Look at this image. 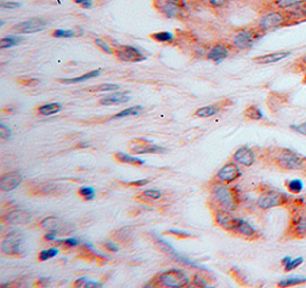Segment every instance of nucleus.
Instances as JSON below:
<instances>
[{
    "label": "nucleus",
    "mask_w": 306,
    "mask_h": 288,
    "mask_svg": "<svg viewBox=\"0 0 306 288\" xmlns=\"http://www.w3.org/2000/svg\"><path fill=\"white\" fill-rule=\"evenodd\" d=\"M291 16L287 11H279V9H271L260 16L256 28L262 34H268L276 29L285 27V25L292 24Z\"/></svg>",
    "instance_id": "nucleus-1"
},
{
    "label": "nucleus",
    "mask_w": 306,
    "mask_h": 288,
    "mask_svg": "<svg viewBox=\"0 0 306 288\" xmlns=\"http://www.w3.org/2000/svg\"><path fill=\"white\" fill-rule=\"evenodd\" d=\"M212 200L217 206L218 210H225V211H234L239 205L237 194L232 187L227 186L226 184H219L212 190Z\"/></svg>",
    "instance_id": "nucleus-2"
},
{
    "label": "nucleus",
    "mask_w": 306,
    "mask_h": 288,
    "mask_svg": "<svg viewBox=\"0 0 306 288\" xmlns=\"http://www.w3.org/2000/svg\"><path fill=\"white\" fill-rule=\"evenodd\" d=\"M157 12L168 19L182 20L186 19L188 11L182 0H153Z\"/></svg>",
    "instance_id": "nucleus-3"
},
{
    "label": "nucleus",
    "mask_w": 306,
    "mask_h": 288,
    "mask_svg": "<svg viewBox=\"0 0 306 288\" xmlns=\"http://www.w3.org/2000/svg\"><path fill=\"white\" fill-rule=\"evenodd\" d=\"M264 36L257 28L242 29L237 31L233 37V45L237 50H249L253 46L257 40L260 39Z\"/></svg>",
    "instance_id": "nucleus-4"
},
{
    "label": "nucleus",
    "mask_w": 306,
    "mask_h": 288,
    "mask_svg": "<svg viewBox=\"0 0 306 288\" xmlns=\"http://www.w3.org/2000/svg\"><path fill=\"white\" fill-rule=\"evenodd\" d=\"M158 284H161L162 286L170 287V288H181V287H187L190 284V280L186 274L182 272L179 269H170V270L165 271L159 274L156 279Z\"/></svg>",
    "instance_id": "nucleus-5"
},
{
    "label": "nucleus",
    "mask_w": 306,
    "mask_h": 288,
    "mask_svg": "<svg viewBox=\"0 0 306 288\" xmlns=\"http://www.w3.org/2000/svg\"><path fill=\"white\" fill-rule=\"evenodd\" d=\"M276 163L286 170H302L305 168V160L291 150H282L276 155Z\"/></svg>",
    "instance_id": "nucleus-6"
},
{
    "label": "nucleus",
    "mask_w": 306,
    "mask_h": 288,
    "mask_svg": "<svg viewBox=\"0 0 306 288\" xmlns=\"http://www.w3.org/2000/svg\"><path fill=\"white\" fill-rule=\"evenodd\" d=\"M288 201V197L286 194H283L279 191L268 190L266 192L260 194V196L257 200V206L263 210H268L286 205Z\"/></svg>",
    "instance_id": "nucleus-7"
},
{
    "label": "nucleus",
    "mask_w": 306,
    "mask_h": 288,
    "mask_svg": "<svg viewBox=\"0 0 306 288\" xmlns=\"http://www.w3.org/2000/svg\"><path fill=\"white\" fill-rule=\"evenodd\" d=\"M23 235L19 232H13L7 235L1 245L2 253L9 256H19L22 254Z\"/></svg>",
    "instance_id": "nucleus-8"
},
{
    "label": "nucleus",
    "mask_w": 306,
    "mask_h": 288,
    "mask_svg": "<svg viewBox=\"0 0 306 288\" xmlns=\"http://www.w3.org/2000/svg\"><path fill=\"white\" fill-rule=\"evenodd\" d=\"M41 226L45 230H47L48 232L54 233V234H70L71 232L75 231V226L73 224L64 222L57 217H54V216L45 218L41 222Z\"/></svg>",
    "instance_id": "nucleus-9"
},
{
    "label": "nucleus",
    "mask_w": 306,
    "mask_h": 288,
    "mask_svg": "<svg viewBox=\"0 0 306 288\" xmlns=\"http://www.w3.org/2000/svg\"><path fill=\"white\" fill-rule=\"evenodd\" d=\"M46 25L47 22L44 19L34 18L30 19V20L13 25L12 30L14 32H18V34H35V32L44 30Z\"/></svg>",
    "instance_id": "nucleus-10"
},
{
    "label": "nucleus",
    "mask_w": 306,
    "mask_h": 288,
    "mask_svg": "<svg viewBox=\"0 0 306 288\" xmlns=\"http://www.w3.org/2000/svg\"><path fill=\"white\" fill-rule=\"evenodd\" d=\"M114 54H116V57L120 61H124V62H141V61H145L147 59L138 48L128 46V45H123V46L117 47Z\"/></svg>",
    "instance_id": "nucleus-11"
},
{
    "label": "nucleus",
    "mask_w": 306,
    "mask_h": 288,
    "mask_svg": "<svg viewBox=\"0 0 306 288\" xmlns=\"http://www.w3.org/2000/svg\"><path fill=\"white\" fill-rule=\"evenodd\" d=\"M241 177V170L239 166L234 162L226 163L217 173V180L220 183L230 184L234 183Z\"/></svg>",
    "instance_id": "nucleus-12"
},
{
    "label": "nucleus",
    "mask_w": 306,
    "mask_h": 288,
    "mask_svg": "<svg viewBox=\"0 0 306 288\" xmlns=\"http://www.w3.org/2000/svg\"><path fill=\"white\" fill-rule=\"evenodd\" d=\"M23 182V174L19 171L5 173L0 179V189L2 191H13L21 185Z\"/></svg>",
    "instance_id": "nucleus-13"
},
{
    "label": "nucleus",
    "mask_w": 306,
    "mask_h": 288,
    "mask_svg": "<svg viewBox=\"0 0 306 288\" xmlns=\"http://www.w3.org/2000/svg\"><path fill=\"white\" fill-rule=\"evenodd\" d=\"M233 158L236 163L244 167H251L256 161V154L250 147H240L233 155Z\"/></svg>",
    "instance_id": "nucleus-14"
},
{
    "label": "nucleus",
    "mask_w": 306,
    "mask_h": 288,
    "mask_svg": "<svg viewBox=\"0 0 306 288\" xmlns=\"http://www.w3.org/2000/svg\"><path fill=\"white\" fill-rule=\"evenodd\" d=\"M289 56H291V51L273 52V53L263 54V56L255 58V59H253V62H256L257 64H272L287 59Z\"/></svg>",
    "instance_id": "nucleus-15"
},
{
    "label": "nucleus",
    "mask_w": 306,
    "mask_h": 288,
    "mask_svg": "<svg viewBox=\"0 0 306 288\" xmlns=\"http://www.w3.org/2000/svg\"><path fill=\"white\" fill-rule=\"evenodd\" d=\"M214 219H216V223L220 228H223L229 232H233L237 222L236 217H234L232 213L230 211H225V210H217Z\"/></svg>",
    "instance_id": "nucleus-16"
},
{
    "label": "nucleus",
    "mask_w": 306,
    "mask_h": 288,
    "mask_svg": "<svg viewBox=\"0 0 306 288\" xmlns=\"http://www.w3.org/2000/svg\"><path fill=\"white\" fill-rule=\"evenodd\" d=\"M6 223L9 224H25L31 219V213L27 210H13L2 217Z\"/></svg>",
    "instance_id": "nucleus-17"
},
{
    "label": "nucleus",
    "mask_w": 306,
    "mask_h": 288,
    "mask_svg": "<svg viewBox=\"0 0 306 288\" xmlns=\"http://www.w3.org/2000/svg\"><path fill=\"white\" fill-rule=\"evenodd\" d=\"M230 56V50L225 44H216L211 47V50L208 53V59L213 61L216 64H219L224 60L227 59Z\"/></svg>",
    "instance_id": "nucleus-18"
},
{
    "label": "nucleus",
    "mask_w": 306,
    "mask_h": 288,
    "mask_svg": "<svg viewBox=\"0 0 306 288\" xmlns=\"http://www.w3.org/2000/svg\"><path fill=\"white\" fill-rule=\"evenodd\" d=\"M233 233L240 237L246 239H255L257 238V231L249 224L248 222L243 221V219L237 218V222L235 224V228L233 230Z\"/></svg>",
    "instance_id": "nucleus-19"
},
{
    "label": "nucleus",
    "mask_w": 306,
    "mask_h": 288,
    "mask_svg": "<svg viewBox=\"0 0 306 288\" xmlns=\"http://www.w3.org/2000/svg\"><path fill=\"white\" fill-rule=\"evenodd\" d=\"M305 2L306 0H271V7L279 11H292Z\"/></svg>",
    "instance_id": "nucleus-20"
},
{
    "label": "nucleus",
    "mask_w": 306,
    "mask_h": 288,
    "mask_svg": "<svg viewBox=\"0 0 306 288\" xmlns=\"http://www.w3.org/2000/svg\"><path fill=\"white\" fill-rule=\"evenodd\" d=\"M130 98L126 96V92H117L114 93V95L107 96L106 98L101 99L100 103L103 106H117V105H122V103L128 102Z\"/></svg>",
    "instance_id": "nucleus-21"
},
{
    "label": "nucleus",
    "mask_w": 306,
    "mask_h": 288,
    "mask_svg": "<svg viewBox=\"0 0 306 288\" xmlns=\"http://www.w3.org/2000/svg\"><path fill=\"white\" fill-rule=\"evenodd\" d=\"M165 152L164 147L155 146V145H135V146L131 147L132 154H147V153H163Z\"/></svg>",
    "instance_id": "nucleus-22"
},
{
    "label": "nucleus",
    "mask_w": 306,
    "mask_h": 288,
    "mask_svg": "<svg viewBox=\"0 0 306 288\" xmlns=\"http://www.w3.org/2000/svg\"><path fill=\"white\" fill-rule=\"evenodd\" d=\"M291 231L298 238L306 237V216H298L292 221Z\"/></svg>",
    "instance_id": "nucleus-23"
},
{
    "label": "nucleus",
    "mask_w": 306,
    "mask_h": 288,
    "mask_svg": "<svg viewBox=\"0 0 306 288\" xmlns=\"http://www.w3.org/2000/svg\"><path fill=\"white\" fill-rule=\"evenodd\" d=\"M101 74L100 69L96 70H92L89 71V73L83 74L81 76H78L76 78H64V79H58V82L62 83V84H76V83H81V82H85V80H89L91 78H94V77L99 76Z\"/></svg>",
    "instance_id": "nucleus-24"
},
{
    "label": "nucleus",
    "mask_w": 306,
    "mask_h": 288,
    "mask_svg": "<svg viewBox=\"0 0 306 288\" xmlns=\"http://www.w3.org/2000/svg\"><path fill=\"white\" fill-rule=\"evenodd\" d=\"M115 158L117 161L122 162V163H126V164H131V166H142L145 164V161L141 160V158L135 157V156H131V155L123 153V152H119V153H116Z\"/></svg>",
    "instance_id": "nucleus-25"
},
{
    "label": "nucleus",
    "mask_w": 306,
    "mask_h": 288,
    "mask_svg": "<svg viewBox=\"0 0 306 288\" xmlns=\"http://www.w3.org/2000/svg\"><path fill=\"white\" fill-rule=\"evenodd\" d=\"M61 108H62L61 103H57V102L47 103V105H43V106L39 107L38 113H39V114H41V115L50 116V115L57 114V113H58V112L61 111Z\"/></svg>",
    "instance_id": "nucleus-26"
},
{
    "label": "nucleus",
    "mask_w": 306,
    "mask_h": 288,
    "mask_svg": "<svg viewBox=\"0 0 306 288\" xmlns=\"http://www.w3.org/2000/svg\"><path fill=\"white\" fill-rule=\"evenodd\" d=\"M219 112V107L217 106H204V107H201V108H198L196 112H195V115L197 116V117H202V118H208V117H211V116L216 115L217 113Z\"/></svg>",
    "instance_id": "nucleus-27"
},
{
    "label": "nucleus",
    "mask_w": 306,
    "mask_h": 288,
    "mask_svg": "<svg viewBox=\"0 0 306 288\" xmlns=\"http://www.w3.org/2000/svg\"><path fill=\"white\" fill-rule=\"evenodd\" d=\"M141 111H144V108H142L141 106H133V107H130V108H126L124 109V111L117 113V114H115L112 117V119H119V118H124V117H129V116H134V115H138L141 113Z\"/></svg>",
    "instance_id": "nucleus-28"
},
{
    "label": "nucleus",
    "mask_w": 306,
    "mask_h": 288,
    "mask_svg": "<svg viewBox=\"0 0 306 288\" xmlns=\"http://www.w3.org/2000/svg\"><path fill=\"white\" fill-rule=\"evenodd\" d=\"M244 116H246L247 118L252 119V121H260V119H263L264 117L262 111L255 105L249 106L248 108L244 111Z\"/></svg>",
    "instance_id": "nucleus-29"
},
{
    "label": "nucleus",
    "mask_w": 306,
    "mask_h": 288,
    "mask_svg": "<svg viewBox=\"0 0 306 288\" xmlns=\"http://www.w3.org/2000/svg\"><path fill=\"white\" fill-rule=\"evenodd\" d=\"M151 38L158 43H170L173 41L174 37L171 32L168 31H161V32H155V34H151Z\"/></svg>",
    "instance_id": "nucleus-30"
},
{
    "label": "nucleus",
    "mask_w": 306,
    "mask_h": 288,
    "mask_svg": "<svg viewBox=\"0 0 306 288\" xmlns=\"http://www.w3.org/2000/svg\"><path fill=\"white\" fill-rule=\"evenodd\" d=\"M306 283L305 277H289L287 279L281 280L279 283L280 287H290V286H297V285H302Z\"/></svg>",
    "instance_id": "nucleus-31"
},
{
    "label": "nucleus",
    "mask_w": 306,
    "mask_h": 288,
    "mask_svg": "<svg viewBox=\"0 0 306 288\" xmlns=\"http://www.w3.org/2000/svg\"><path fill=\"white\" fill-rule=\"evenodd\" d=\"M119 89V85L117 84H101V85L92 86L86 89V91L90 92H109V91H116Z\"/></svg>",
    "instance_id": "nucleus-32"
},
{
    "label": "nucleus",
    "mask_w": 306,
    "mask_h": 288,
    "mask_svg": "<svg viewBox=\"0 0 306 288\" xmlns=\"http://www.w3.org/2000/svg\"><path fill=\"white\" fill-rule=\"evenodd\" d=\"M286 186H287L288 191L291 194H299L303 191V189H304V184H303L301 179L289 180V182L286 184Z\"/></svg>",
    "instance_id": "nucleus-33"
},
{
    "label": "nucleus",
    "mask_w": 306,
    "mask_h": 288,
    "mask_svg": "<svg viewBox=\"0 0 306 288\" xmlns=\"http://www.w3.org/2000/svg\"><path fill=\"white\" fill-rule=\"evenodd\" d=\"M19 41H22L21 37H16V36H8V37L2 38V39L0 40V48H1V50H4V48L15 46V45L19 44Z\"/></svg>",
    "instance_id": "nucleus-34"
},
{
    "label": "nucleus",
    "mask_w": 306,
    "mask_h": 288,
    "mask_svg": "<svg viewBox=\"0 0 306 288\" xmlns=\"http://www.w3.org/2000/svg\"><path fill=\"white\" fill-rule=\"evenodd\" d=\"M140 197H144V201H154V200H159L162 197V192L158 190H146L142 192V195Z\"/></svg>",
    "instance_id": "nucleus-35"
},
{
    "label": "nucleus",
    "mask_w": 306,
    "mask_h": 288,
    "mask_svg": "<svg viewBox=\"0 0 306 288\" xmlns=\"http://www.w3.org/2000/svg\"><path fill=\"white\" fill-rule=\"evenodd\" d=\"M208 7L212 9H224L227 7L230 0H202Z\"/></svg>",
    "instance_id": "nucleus-36"
},
{
    "label": "nucleus",
    "mask_w": 306,
    "mask_h": 288,
    "mask_svg": "<svg viewBox=\"0 0 306 288\" xmlns=\"http://www.w3.org/2000/svg\"><path fill=\"white\" fill-rule=\"evenodd\" d=\"M57 254H58V249L57 247H53V248H50V249H45V250L40 251V254H39V260H40V261L51 260V258H53V257L57 256Z\"/></svg>",
    "instance_id": "nucleus-37"
},
{
    "label": "nucleus",
    "mask_w": 306,
    "mask_h": 288,
    "mask_svg": "<svg viewBox=\"0 0 306 288\" xmlns=\"http://www.w3.org/2000/svg\"><path fill=\"white\" fill-rule=\"evenodd\" d=\"M79 194L84 197V200H85V201H91V200H93L94 197H96L94 190L92 189V187H89V186L80 187Z\"/></svg>",
    "instance_id": "nucleus-38"
},
{
    "label": "nucleus",
    "mask_w": 306,
    "mask_h": 288,
    "mask_svg": "<svg viewBox=\"0 0 306 288\" xmlns=\"http://www.w3.org/2000/svg\"><path fill=\"white\" fill-rule=\"evenodd\" d=\"M303 262H304L303 257H297V258H294V260L291 258L290 262L285 265V271L286 272H291L292 270H295V269H297L299 265L303 264Z\"/></svg>",
    "instance_id": "nucleus-39"
},
{
    "label": "nucleus",
    "mask_w": 306,
    "mask_h": 288,
    "mask_svg": "<svg viewBox=\"0 0 306 288\" xmlns=\"http://www.w3.org/2000/svg\"><path fill=\"white\" fill-rule=\"evenodd\" d=\"M55 38H71L76 36V32L74 30H63V29H57L53 32Z\"/></svg>",
    "instance_id": "nucleus-40"
},
{
    "label": "nucleus",
    "mask_w": 306,
    "mask_h": 288,
    "mask_svg": "<svg viewBox=\"0 0 306 288\" xmlns=\"http://www.w3.org/2000/svg\"><path fill=\"white\" fill-rule=\"evenodd\" d=\"M96 44L97 47L101 48V50H102L103 52H106V53H108V54L115 53V50H113V48L110 47V45L108 43H106V41L103 39H100V38L99 39H96Z\"/></svg>",
    "instance_id": "nucleus-41"
},
{
    "label": "nucleus",
    "mask_w": 306,
    "mask_h": 288,
    "mask_svg": "<svg viewBox=\"0 0 306 288\" xmlns=\"http://www.w3.org/2000/svg\"><path fill=\"white\" fill-rule=\"evenodd\" d=\"M58 244H62L67 247L73 248V247H77V246L80 245V240L78 238H69V239H63V240H58Z\"/></svg>",
    "instance_id": "nucleus-42"
},
{
    "label": "nucleus",
    "mask_w": 306,
    "mask_h": 288,
    "mask_svg": "<svg viewBox=\"0 0 306 288\" xmlns=\"http://www.w3.org/2000/svg\"><path fill=\"white\" fill-rule=\"evenodd\" d=\"M167 234H172L175 235V237L179 239H184V238H191V234L190 233H186L184 231H180V230H169L167 232Z\"/></svg>",
    "instance_id": "nucleus-43"
},
{
    "label": "nucleus",
    "mask_w": 306,
    "mask_h": 288,
    "mask_svg": "<svg viewBox=\"0 0 306 288\" xmlns=\"http://www.w3.org/2000/svg\"><path fill=\"white\" fill-rule=\"evenodd\" d=\"M193 284L197 287H209V284H208L206 279H203L200 274H195V277L193 279Z\"/></svg>",
    "instance_id": "nucleus-44"
},
{
    "label": "nucleus",
    "mask_w": 306,
    "mask_h": 288,
    "mask_svg": "<svg viewBox=\"0 0 306 288\" xmlns=\"http://www.w3.org/2000/svg\"><path fill=\"white\" fill-rule=\"evenodd\" d=\"M0 137L2 139H7L11 137V130L5 124H0Z\"/></svg>",
    "instance_id": "nucleus-45"
},
{
    "label": "nucleus",
    "mask_w": 306,
    "mask_h": 288,
    "mask_svg": "<svg viewBox=\"0 0 306 288\" xmlns=\"http://www.w3.org/2000/svg\"><path fill=\"white\" fill-rule=\"evenodd\" d=\"M75 4L81 6L83 8L89 9L92 7V0H74Z\"/></svg>",
    "instance_id": "nucleus-46"
},
{
    "label": "nucleus",
    "mask_w": 306,
    "mask_h": 288,
    "mask_svg": "<svg viewBox=\"0 0 306 288\" xmlns=\"http://www.w3.org/2000/svg\"><path fill=\"white\" fill-rule=\"evenodd\" d=\"M291 128L294 129L295 131L299 132V134L303 135H306V122H303L301 124L298 125H291Z\"/></svg>",
    "instance_id": "nucleus-47"
},
{
    "label": "nucleus",
    "mask_w": 306,
    "mask_h": 288,
    "mask_svg": "<svg viewBox=\"0 0 306 288\" xmlns=\"http://www.w3.org/2000/svg\"><path fill=\"white\" fill-rule=\"evenodd\" d=\"M19 4H18V2H1L0 4V7L1 8H6V9H15L19 7Z\"/></svg>",
    "instance_id": "nucleus-48"
},
{
    "label": "nucleus",
    "mask_w": 306,
    "mask_h": 288,
    "mask_svg": "<svg viewBox=\"0 0 306 288\" xmlns=\"http://www.w3.org/2000/svg\"><path fill=\"white\" fill-rule=\"evenodd\" d=\"M105 248L108 249V250H110V251H113V253H117V251L119 250V248L117 247L116 245H114L112 241L106 242V244H105Z\"/></svg>",
    "instance_id": "nucleus-49"
},
{
    "label": "nucleus",
    "mask_w": 306,
    "mask_h": 288,
    "mask_svg": "<svg viewBox=\"0 0 306 288\" xmlns=\"http://www.w3.org/2000/svg\"><path fill=\"white\" fill-rule=\"evenodd\" d=\"M151 182V179H141V180H135V182H130V186H144L146 184Z\"/></svg>",
    "instance_id": "nucleus-50"
},
{
    "label": "nucleus",
    "mask_w": 306,
    "mask_h": 288,
    "mask_svg": "<svg viewBox=\"0 0 306 288\" xmlns=\"http://www.w3.org/2000/svg\"><path fill=\"white\" fill-rule=\"evenodd\" d=\"M23 85H29V86H34V85H37V84L39 83L38 79H29V80H19Z\"/></svg>",
    "instance_id": "nucleus-51"
},
{
    "label": "nucleus",
    "mask_w": 306,
    "mask_h": 288,
    "mask_svg": "<svg viewBox=\"0 0 306 288\" xmlns=\"http://www.w3.org/2000/svg\"><path fill=\"white\" fill-rule=\"evenodd\" d=\"M87 279L86 278H80V279H78L77 281H75V287H84L85 286Z\"/></svg>",
    "instance_id": "nucleus-52"
},
{
    "label": "nucleus",
    "mask_w": 306,
    "mask_h": 288,
    "mask_svg": "<svg viewBox=\"0 0 306 288\" xmlns=\"http://www.w3.org/2000/svg\"><path fill=\"white\" fill-rule=\"evenodd\" d=\"M298 63H299V66H302V67H304V68H306V54H304V56H303V57H301V58H299V60H298Z\"/></svg>",
    "instance_id": "nucleus-53"
},
{
    "label": "nucleus",
    "mask_w": 306,
    "mask_h": 288,
    "mask_svg": "<svg viewBox=\"0 0 306 288\" xmlns=\"http://www.w3.org/2000/svg\"><path fill=\"white\" fill-rule=\"evenodd\" d=\"M55 237H57V234H54V233L50 232V233H47L46 235H45V239H46V240L52 241V240H55Z\"/></svg>",
    "instance_id": "nucleus-54"
},
{
    "label": "nucleus",
    "mask_w": 306,
    "mask_h": 288,
    "mask_svg": "<svg viewBox=\"0 0 306 288\" xmlns=\"http://www.w3.org/2000/svg\"><path fill=\"white\" fill-rule=\"evenodd\" d=\"M290 260H291V257H289V256H286L285 258H283V260L281 261V263H282L283 267H285V265L287 264V263H289V262H290Z\"/></svg>",
    "instance_id": "nucleus-55"
}]
</instances>
